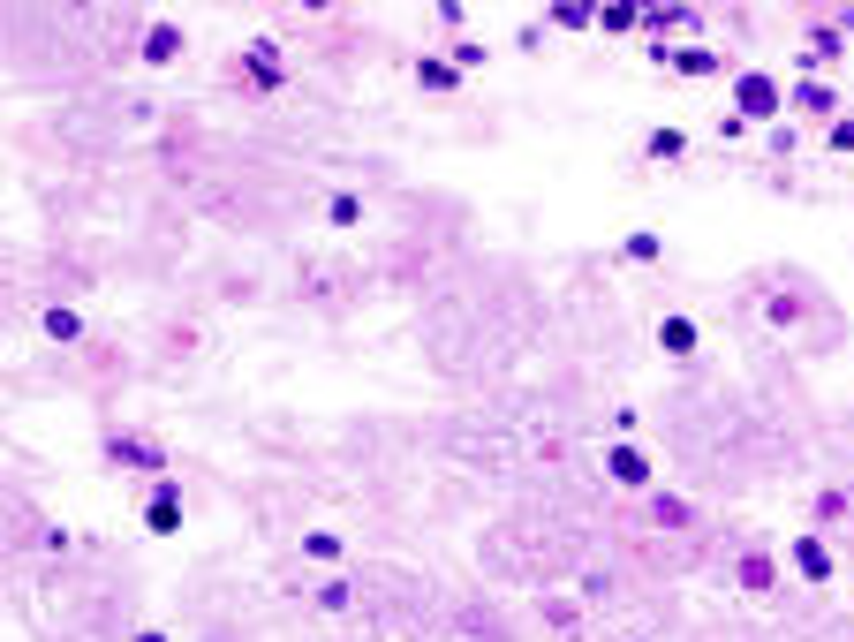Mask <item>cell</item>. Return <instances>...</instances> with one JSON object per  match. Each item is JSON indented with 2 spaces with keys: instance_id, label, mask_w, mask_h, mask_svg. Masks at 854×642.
Instances as JSON below:
<instances>
[{
  "instance_id": "cell-11",
  "label": "cell",
  "mask_w": 854,
  "mask_h": 642,
  "mask_svg": "<svg viewBox=\"0 0 854 642\" xmlns=\"http://www.w3.org/2000/svg\"><path fill=\"white\" fill-rule=\"evenodd\" d=\"M46 333L53 340H84V318H76V310H46Z\"/></svg>"
},
{
  "instance_id": "cell-5",
  "label": "cell",
  "mask_w": 854,
  "mask_h": 642,
  "mask_svg": "<svg viewBox=\"0 0 854 642\" xmlns=\"http://www.w3.org/2000/svg\"><path fill=\"white\" fill-rule=\"evenodd\" d=\"M114 461H129V469H167L159 446H144V439H114Z\"/></svg>"
},
{
  "instance_id": "cell-1",
  "label": "cell",
  "mask_w": 854,
  "mask_h": 642,
  "mask_svg": "<svg viewBox=\"0 0 854 642\" xmlns=\"http://www.w3.org/2000/svg\"><path fill=\"white\" fill-rule=\"evenodd\" d=\"M779 84H771V76H756V68H749V76H734V121H771V114H779Z\"/></svg>"
},
{
  "instance_id": "cell-13",
  "label": "cell",
  "mask_w": 854,
  "mask_h": 642,
  "mask_svg": "<svg viewBox=\"0 0 854 642\" xmlns=\"http://www.w3.org/2000/svg\"><path fill=\"white\" fill-rule=\"evenodd\" d=\"M809 53H817V61H832V53H847V38L824 23V31H809Z\"/></svg>"
},
{
  "instance_id": "cell-2",
  "label": "cell",
  "mask_w": 854,
  "mask_h": 642,
  "mask_svg": "<svg viewBox=\"0 0 854 642\" xmlns=\"http://www.w3.org/2000/svg\"><path fill=\"white\" fill-rule=\"evenodd\" d=\"M144 529H152V537H174V529H182V491H174V484L144 507Z\"/></svg>"
},
{
  "instance_id": "cell-15",
  "label": "cell",
  "mask_w": 854,
  "mask_h": 642,
  "mask_svg": "<svg viewBox=\"0 0 854 642\" xmlns=\"http://www.w3.org/2000/svg\"><path fill=\"white\" fill-rule=\"evenodd\" d=\"M741 582H749V590H771V559H741Z\"/></svg>"
},
{
  "instance_id": "cell-16",
  "label": "cell",
  "mask_w": 854,
  "mask_h": 642,
  "mask_svg": "<svg viewBox=\"0 0 854 642\" xmlns=\"http://www.w3.org/2000/svg\"><path fill=\"white\" fill-rule=\"evenodd\" d=\"M832 152H854V121H832Z\"/></svg>"
},
{
  "instance_id": "cell-10",
  "label": "cell",
  "mask_w": 854,
  "mask_h": 642,
  "mask_svg": "<svg viewBox=\"0 0 854 642\" xmlns=\"http://www.w3.org/2000/svg\"><path fill=\"white\" fill-rule=\"evenodd\" d=\"M416 76H424L431 91H454V84H462V68H454V61H431V53H424V68H416Z\"/></svg>"
},
{
  "instance_id": "cell-4",
  "label": "cell",
  "mask_w": 854,
  "mask_h": 642,
  "mask_svg": "<svg viewBox=\"0 0 854 642\" xmlns=\"http://www.w3.org/2000/svg\"><path fill=\"white\" fill-rule=\"evenodd\" d=\"M174 53H182V31H174V23H152V31H144V61H174Z\"/></svg>"
},
{
  "instance_id": "cell-12",
  "label": "cell",
  "mask_w": 854,
  "mask_h": 642,
  "mask_svg": "<svg viewBox=\"0 0 854 642\" xmlns=\"http://www.w3.org/2000/svg\"><path fill=\"white\" fill-rule=\"evenodd\" d=\"M325 220H333V227H356L363 220V197H333V204H325Z\"/></svg>"
},
{
  "instance_id": "cell-6",
  "label": "cell",
  "mask_w": 854,
  "mask_h": 642,
  "mask_svg": "<svg viewBox=\"0 0 854 642\" xmlns=\"http://www.w3.org/2000/svg\"><path fill=\"white\" fill-rule=\"evenodd\" d=\"M794 106H809V114H839V91L832 84H794Z\"/></svg>"
},
{
  "instance_id": "cell-17",
  "label": "cell",
  "mask_w": 854,
  "mask_h": 642,
  "mask_svg": "<svg viewBox=\"0 0 854 642\" xmlns=\"http://www.w3.org/2000/svg\"><path fill=\"white\" fill-rule=\"evenodd\" d=\"M137 642H167V635H137Z\"/></svg>"
},
{
  "instance_id": "cell-9",
  "label": "cell",
  "mask_w": 854,
  "mask_h": 642,
  "mask_svg": "<svg viewBox=\"0 0 854 642\" xmlns=\"http://www.w3.org/2000/svg\"><path fill=\"white\" fill-rule=\"evenodd\" d=\"M650 159H666V167H673V159H688V136L681 129H650Z\"/></svg>"
},
{
  "instance_id": "cell-7",
  "label": "cell",
  "mask_w": 854,
  "mask_h": 642,
  "mask_svg": "<svg viewBox=\"0 0 854 642\" xmlns=\"http://www.w3.org/2000/svg\"><path fill=\"white\" fill-rule=\"evenodd\" d=\"M613 476L620 484H650V461L635 454V446H613Z\"/></svg>"
},
{
  "instance_id": "cell-3",
  "label": "cell",
  "mask_w": 854,
  "mask_h": 642,
  "mask_svg": "<svg viewBox=\"0 0 854 642\" xmlns=\"http://www.w3.org/2000/svg\"><path fill=\"white\" fill-rule=\"evenodd\" d=\"M794 567H802L809 582H832V552H824L817 537H794Z\"/></svg>"
},
{
  "instance_id": "cell-8",
  "label": "cell",
  "mask_w": 854,
  "mask_h": 642,
  "mask_svg": "<svg viewBox=\"0 0 854 642\" xmlns=\"http://www.w3.org/2000/svg\"><path fill=\"white\" fill-rule=\"evenodd\" d=\"M658 340H666V355H696V325H688V318H666Z\"/></svg>"
},
{
  "instance_id": "cell-14",
  "label": "cell",
  "mask_w": 854,
  "mask_h": 642,
  "mask_svg": "<svg viewBox=\"0 0 854 642\" xmlns=\"http://www.w3.org/2000/svg\"><path fill=\"white\" fill-rule=\"evenodd\" d=\"M673 68H681V76H711V53L688 46V53H673Z\"/></svg>"
}]
</instances>
